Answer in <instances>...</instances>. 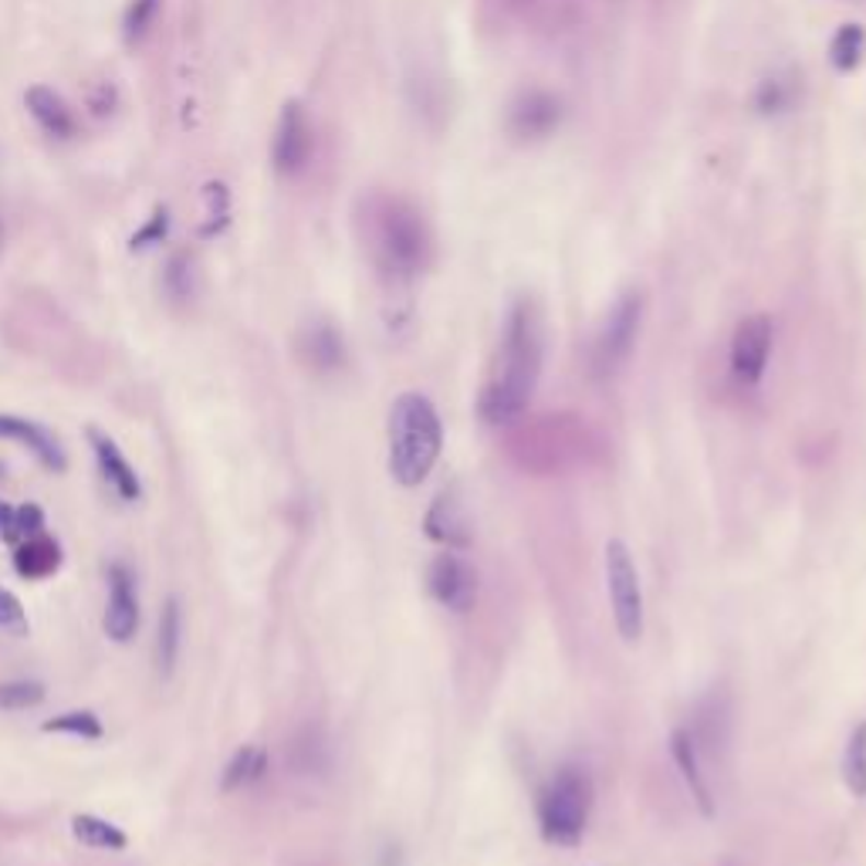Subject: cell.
I'll return each mask as SVG.
<instances>
[{
	"label": "cell",
	"instance_id": "11",
	"mask_svg": "<svg viewBox=\"0 0 866 866\" xmlns=\"http://www.w3.org/2000/svg\"><path fill=\"white\" fill-rule=\"evenodd\" d=\"M109 603H105V637L112 643H129L139 629V593H136V576L126 562H112L109 572Z\"/></svg>",
	"mask_w": 866,
	"mask_h": 866
},
{
	"label": "cell",
	"instance_id": "18",
	"mask_svg": "<svg viewBox=\"0 0 866 866\" xmlns=\"http://www.w3.org/2000/svg\"><path fill=\"white\" fill-rule=\"evenodd\" d=\"M671 752H674L677 768L684 772V782H687V789H691L700 816H715V799H711V789H707V782L700 775V762H697V741H694V734L687 728H677L674 731Z\"/></svg>",
	"mask_w": 866,
	"mask_h": 866
},
{
	"label": "cell",
	"instance_id": "3",
	"mask_svg": "<svg viewBox=\"0 0 866 866\" xmlns=\"http://www.w3.org/2000/svg\"><path fill=\"white\" fill-rule=\"evenodd\" d=\"M444 426L441 413L423 392H403L389 407V475L403 488L426 481L441 457Z\"/></svg>",
	"mask_w": 866,
	"mask_h": 866
},
{
	"label": "cell",
	"instance_id": "4",
	"mask_svg": "<svg viewBox=\"0 0 866 866\" xmlns=\"http://www.w3.org/2000/svg\"><path fill=\"white\" fill-rule=\"evenodd\" d=\"M589 809H593V782H589L585 768H559L556 778L548 782V789L542 793V836L556 846H576L585 833Z\"/></svg>",
	"mask_w": 866,
	"mask_h": 866
},
{
	"label": "cell",
	"instance_id": "33",
	"mask_svg": "<svg viewBox=\"0 0 866 866\" xmlns=\"http://www.w3.org/2000/svg\"><path fill=\"white\" fill-rule=\"evenodd\" d=\"M498 4H501L504 11H515V14H525V11L538 8V4H542V0H498Z\"/></svg>",
	"mask_w": 866,
	"mask_h": 866
},
{
	"label": "cell",
	"instance_id": "6",
	"mask_svg": "<svg viewBox=\"0 0 866 866\" xmlns=\"http://www.w3.org/2000/svg\"><path fill=\"white\" fill-rule=\"evenodd\" d=\"M606 585H609V603L619 637L626 643H637L643 637V589L634 556H629L626 542L619 538L606 542Z\"/></svg>",
	"mask_w": 866,
	"mask_h": 866
},
{
	"label": "cell",
	"instance_id": "16",
	"mask_svg": "<svg viewBox=\"0 0 866 866\" xmlns=\"http://www.w3.org/2000/svg\"><path fill=\"white\" fill-rule=\"evenodd\" d=\"M423 528L433 542H441L447 548H467L470 545V519H467L457 491H444L437 501L430 504Z\"/></svg>",
	"mask_w": 866,
	"mask_h": 866
},
{
	"label": "cell",
	"instance_id": "23",
	"mask_svg": "<svg viewBox=\"0 0 866 866\" xmlns=\"http://www.w3.org/2000/svg\"><path fill=\"white\" fill-rule=\"evenodd\" d=\"M863 55H866V27L859 21H850V24H840V31L833 34L830 42V61L840 75H850L863 65Z\"/></svg>",
	"mask_w": 866,
	"mask_h": 866
},
{
	"label": "cell",
	"instance_id": "24",
	"mask_svg": "<svg viewBox=\"0 0 866 866\" xmlns=\"http://www.w3.org/2000/svg\"><path fill=\"white\" fill-rule=\"evenodd\" d=\"M843 782L856 799H866V721H859L850 738H846V752H843Z\"/></svg>",
	"mask_w": 866,
	"mask_h": 866
},
{
	"label": "cell",
	"instance_id": "22",
	"mask_svg": "<svg viewBox=\"0 0 866 866\" xmlns=\"http://www.w3.org/2000/svg\"><path fill=\"white\" fill-rule=\"evenodd\" d=\"M42 528H45V511L37 504L14 508L8 501H0V538L8 545H21L31 535H42Z\"/></svg>",
	"mask_w": 866,
	"mask_h": 866
},
{
	"label": "cell",
	"instance_id": "27",
	"mask_svg": "<svg viewBox=\"0 0 866 866\" xmlns=\"http://www.w3.org/2000/svg\"><path fill=\"white\" fill-rule=\"evenodd\" d=\"M160 4L163 0H129L126 18H123V34L129 45L146 42V34L152 31L156 18H160Z\"/></svg>",
	"mask_w": 866,
	"mask_h": 866
},
{
	"label": "cell",
	"instance_id": "32",
	"mask_svg": "<svg viewBox=\"0 0 866 866\" xmlns=\"http://www.w3.org/2000/svg\"><path fill=\"white\" fill-rule=\"evenodd\" d=\"M167 224H170V217H167V207H160L156 210L152 217H149V224L136 233L133 238V248L136 251H143V248H152V244H160L163 241V233H167Z\"/></svg>",
	"mask_w": 866,
	"mask_h": 866
},
{
	"label": "cell",
	"instance_id": "34",
	"mask_svg": "<svg viewBox=\"0 0 866 866\" xmlns=\"http://www.w3.org/2000/svg\"><path fill=\"white\" fill-rule=\"evenodd\" d=\"M0 478H4V464H0Z\"/></svg>",
	"mask_w": 866,
	"mask_h": 866
},
{
	"label": "cell",
	"instance_id": "5",
	"mask_svg": "<svg viewBox=\"0 0 866 866\" xmlns=\"http://www.w3.org/2000/svg\"><path fill=\"white\" fill-rule=\"evenodd\" d=\"M640 322H643V292L629 288L613 301L593 339V349H589V369H593V376L606 379L619 373V366L629 360V352L637 345Z\"/></svg>",
	"mask_w": 866,
	"mask_h": 866
},
{
	"label": "cell",
	"instance_id": "17",
	"mask_svg": "<svg viewBox=\"0 0 866 866\" xmlns=\"http://www.w3.org/2000/svg\"><path fill=\"white\" fill-rule=\"evenodd\" d=\"M183 650V603L180 596H167L160 606V629H156V671L163 681L176 674Z\"/></svg>",
	"mask_w": 866,
	"mask_h": 866
},
{
	"label": "cell",
	"instance_id": "2",
	"mask_svg": "<svg viewBox=\"0 0 866 866\" xmlns=\"http://www.w3.org/2000/svg\"><path fill=\"white\" fill-rule=\"evenodd\" d=\"M356 230L389 282H410L433 261V230L423 210L400 193H366L356 207Z\"/></svg>",
	"mask_w": 866,
	"mask_h": 866
},
{
	"label": "cell",
	"instance_id": "12",
	"mask_svg": "<svg viewBox=\"0 0 866 866\" xmlns=\"http://www.w3.org/2000/svg\"><path fill=\"white\" fill-rule=\"evenodd\" d=\"M298 360L311 369V373H339L349 360L345 352V339L342 332L329 322V319H311L301 326L298 332Z\"/></svg>",
	"mask_w": 866,
	"mask_h": 866
},
{
	"label": "cell",
	"instance_id": "29",
	"mask_svg": "<svg viewBox=\"0 0 866 866\" xmlns=\"http://www.w3.org/2000/svg\"><path fill=\"white\" fill-rule=\"evenodd\" d=\"M796 102V86L785 82V78H765L755 92V109L762 115H778V112H789Z\"/></svg>",
	"mask_w": 866,
	"mask_h": 866
},
{
	"label": "cell",
	"instance_id": "10",
	"mask_svg": "<svg viewBox=\"0 0 866 866\" xmlns=\"http://www.w3.org/2000/svg\"><path fill=\"white\" fill-rule=\"evenodd\" d=\"M426 589L430 596L437 600L451 613H467L478 600V572L464 562L454 548L444 556H437L426 569Z\"/></svg>",
	"mask_w": 866,
	"mask_h": 866
},
{
	"label": "cell",
	"instance_id": "20",
	"mask_svg": "<svg viewBox=\"0 0 866 866\" xmlns=\"http://www.w3.org/2000/svg\"><path fill=\"white\" fill-rule=\"evenodd\" d=\"M267 772V752L261 744H241L238 752L230 755V762L224 765L220 775V793H238L248 789V785L261 782Z\"/></svg>",
	"mask_w": 866,
	"mask_h": 866
},
{
	"label": "cell",
	"instance_id": "14",
	"mask_svg": "<svg viewBox=\"0 0 866 866\" xmlns=\"http://www.w3.org/2000/svg\"><path fill=\"white\" fill-rule=\"evenodd\" d=\"M89 444H92V454H95V464L102 470L105 485L115 491V498L133 504V501H143V481L136 475V467L129 464V457L119 451L105 430L99 426H89Z\"/></svg>",
	"mask_w": 866,
	"mask_h": 866
},
{
	"label": "cell",
	"instance_id": "31",
	"mask_svg": "<svg viewBox=\"0 0 866 866\" xmlns=\"http://www.w3.org/2000/svg\"><path fill=\"white\" fill-rule=\"evenodd\" d=\"M0 629H8V634H14V637L27 634V613H24L21 600L4 585H0Z\"/></svg>",
	"mask_w": 866,
	"mask_h": 866
},
{
	"label": "cell",
	"instance_id": "7",
	"mask_svg": "<svg viewBox=\"0 0 866 866\" xmlns=\"http://www.w3.org/2000/svg\"><path fill=\"white\" fill-rule=\"evenodd\" d=\"M315 156V129L301 102H285L271 136V167L282 180H298Z\"/></svg>",
	"mask_w": 866,
	"mask_h": 866
},
{
	"label": "cell",
	"instance_id": "25",
	"mask_svg": "<svg viewBox=\"0 0 866 866\" xmlns=\"http://www.w3.org/2000/svg\"><path fill=\"white\" fill-rule=\"evenodd\" d=\"M42 731H48V734H71V738H86V741H99L105 734L102 718L95 711H65V715H55L52 721L42 725Z\"/></svg>",
	"mask_w": 866,
	"mask_h": 866
},
{
	"label": "cell",
	"instance_id": "30",
	"mask_svg": "<svg viewBox=\"0 0 866 866\" xmlns=\"http://www.w3.org/2000/svg\"><path fill=\"white\" fill-rule=\"evenodd\" d=\"M204 204H207V224H204V238H214L227 227L230 217V193L224 183H207L204 190Z\"/></svg>",
	"mask_w": 866,
	"mask_h": 866
},
{
	"label": "cell",
	"instance_id": "19",
	"mask_svg": "<svg viewBox=\"0 0 866 866\" xmlns=\"http://www.w3.org/2000/svg\"><path fill=\"white\" fill-rule=\"evenodd\" d=\"M61 566V545L55 538H48L45 532L42 535H31L18 545V556H14V569L24 576V579H45L52 576L55 569Z\"/></svg>",
	"mask_w": 866,
	"mask_h": 866
},
{
	"label": "cell",
	"instance_id": "9",
	"mask_svg": "<svg viewBox=\"0 0 866 866\" xmlns=\"http://www.w3.org/2000/svg\"><path fill=\"white\" fill-rule=\"evenodd\" d=\"M772 356V319L768 315H748L731 335V373L738 383L755 386L765 376Z\"/></svg>",
	"mask_w": 866,
	"mask_h": 866
},
{
	"label": "cell",
	"instance_id": "28",
	"mask_svg": "<svg viewBox=\"0 0 866 866\" xmlns=\"http://www.w3.org/2000/svg\"><path fill=\"white\" fill-rule=\"evenodd\" d=\"M45 700V684L37 681H0V711H31Z\"/></svg>",
	"mask_w": 866,
	"mask_h": 866
},
{
	"label": "cell",
	"instance_id": "26",
	"mask_svg": "<svg viewBox=\"0 0 866 866\" xmlns=\"http://www.w3.org/2000/svg\"><path fill=\"white\" fill-rule=\"evenodd\" d=\"M163 292L173 305H186L193 301V292H196V282H193V261L186 254H173L167 261V271H163Z\"/></svg>",
	"mask_w": 866,
	"mask_h": 866
},
{
	"label": "cell",
	"instance_id": "1",
	"mask_svg": "<svg viewBox=\"0 0 866 866\" xmlns=\"http://www.w3.org/2000/svg\"><path fill=\"white\" fill-rule=\"evenodd\" d=\"M542 360H545L542 311L532 298H519L504 319L494 366L478 400V413L485 423L498 426L525 413L542 376Z\"/></svg>",
	"mask_w": 866,
	"mask_h": 866
},
{
	"label": "cell",
	"instance_id": "21",
	"mask_svg": "<svg viewBox=\"0 0 866 866\" xmlns=\"http://www.w3.org/2000/svg\"><path fill=\"white\" fill-rule=\"evenodd\" d=\"M71 833L75 840L89 846V850H105V853H119L129 846V836L119 830L115 822L102 819V816H92V812H78L71 816Z\"/></svg>",
	"mask_w": 866,
	"mask_h": 866
},
{
	"label": "cell",
	"instance_id": "13",
	"mask_svg": "<svg viewBox=\"0 0 866 866\" xmlns=\"http://www.w3.org/2000/svg\"><path fill=\"white\" fill-rule=\"evenodd\" d=\"M0 441H18L24 451H31L37 457L42 467L55 470V475H65V467H68L65 447L55 433L37 420L18 417V413H0Z\"/></svg>",
	"mask_w": 866,
	"mask_h": 866
},
{
	"label": "cell",
	"instance_id": "8",
	"mask_svg": "<svg viewBox=\"0 0 866 866\" xmlns=\"http://www.w3.org/2000/svg\"><path fill=\"white\" fill-rule=\"evenodd\" d=\"M566 123L562 95L548 89H525L511 99L504 112V129L515 143H545L552 139Z\"/></svg>",
	"mask_w": 866,
	"mask_h": 866
},
{
	"label": "cell",
	"instance_id": "15",
	"mask_svg": "<svg viewBox=\"0 0 866 866\" xmlns=\"http://www.w3.org/2000/svg\"><path fill=\"white\" fill-rule=\"evenodd\" d=\"M24 105L31 112V119L37 123V129H42L48 139L68 143V139L78 136L75 112L68 109V102L55 89H48V86H31L27 95H24Z\"/></svg>",
	"mask_w": 866,
	"mask_h": 866
}]
</instances>
